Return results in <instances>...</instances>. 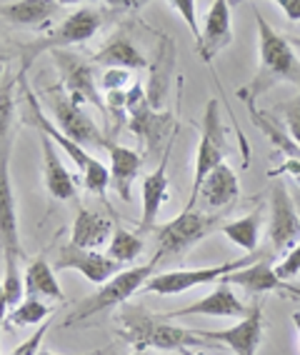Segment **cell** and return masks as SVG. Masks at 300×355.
Returning a JSON list of instances; mask_svg holds the SVG:
<instances>
[{"label":"cell","mask_w":300,"mask_h":355,"mask_svg":"<svg viewBox=\"0 0 300 355\" xmlns=\"http://www.w3.org/2000/svg\"><path fill=\"white\" fill-rule=\"evenodd\" d=\"M118 336L128 343L135 353L145 350H186L208 345L205 338H200L195 330L178 328L168 320L163 313H145L141 308H123L115 318Z\"/></svg>","instance_id":"1"},{"label":"cell","mask_w":300,"mask_h":355,"mask_svg":"<svg viewBox=\"0 0 300 355\" xmlns=\"http://www.w3.org/2000/svg\"><path fill=\"white\" fill-rule=\"evenodd\" d=\"M256 20L258 38H261V65L250 85L238 90V96L245 103H256V98H261L265 90H270L278 83H293L300 90V60L295 58L293 45L281 33H275L261 13L256 15Z\"/></svg>","instance_id":"2"},{"label":"cell","mask_w":300,"mask_h":355,"mask_svg":"<svg viewBox=\"0 0 300 355\" xmlns=\"http://www.w3.org/2000/svg\"><path fill=\"white\" fill-rule=\"evenodd\" d=\"M26 105H28V123H33L40 133L48 135L51 140H55V146L63 148V150L71 155V160L78 165V171H80V175H83L85 188H88L90 193H96V196H103V193L108 191V185H110L108 168H105L100 160L93 158L90 153H85L80 146H76L71 138H65L63 130H60L58 125H53V123L45 118L38 98H35V93H30V88H26Z\"/></svg>","instance_id":"3"},{"label":"cell","mask_w":300,"mask_h":355,"mask_svg":"<svg viewBox=\"0 0 300 355\" xmlns=\"http://www.w3.org/2000/svg\"><path fill=\"white\" fill-rule=\"evenodd\" d=\"M158 266V258H153L148 266H133L125 268L123 273H118L115 278H110L105 286L98 288V293H93L90 298H85L83 303H78V308L65 318L63 325H76L85 318L96 315V313L108 311L115 305H123L125 300H130L133 293H138L143 286H148V280L153 278V270Z\"/></svg>","instance_id":"4"},{"label":"cell","mask_w":300,"mask_h":355,"mask_svg":"<svg viewBox=\"0 0 300 355\" xmlns=\"http://www.w3.org/2000/svg\"><path fill=\"white\" fill-rule=\"evenodd\" d=\"M45 103L51 105L53 115H55L58 128L63 130L65 138H71L76 146L90 148V150H108L110 143L105 135L98 130V125L90 121V115L83 113V108L65 93L63 85H51L45 88Z\"/></svg>","instance_id":"5"},{"label":"cell","mask_w":300,"mask_h":355,"mask_svg":"<svg viewBox=\"0 0 300 355\" xmlns=\"http://www.w3.org/2000/svg\"><path fill=\"white\" fill-rule=\"evenodd\" d=\"M265 258H268V253L256 250V253H245L243 258L230 260V263H223V266L195 268V270H168V273L153 275V278L148 280L145 291L155 293V295H178V293H186V291H191V288L208 286V283L223 280L225 275L256 266L258 260H265Z\"/></svg>","instance_id":"6"},{"label":"cell","mask_w":300,"mask_h":355,"mask_svg":"<svg viewBox=\"0 0 300 355\" xmlns=\"http://www.w3.org/2000/svg\"><path fill=\"white\" fill-rule=\"evenodd\" d=\"M225 155H228V143H225V130L220 123V105H218V101H211L205 108L203 133H200L198 155H195V175H193L191 200H188L186 210H195L200 188L218 165L225 163Z\"/></svg>","instance_id":"7"},{"label":"cell","mask_w":300,"mask_h":355,"mask_svg":"<svg viewBox=\"0 0 300 355\" xmlns=\"http://www.w3.org/2000/svg\"><path fill=\"white\" fill-rule=\"evenodd\" d=\"M103 23L100 10L96 8H78L71 18H65L55 31H51L48 35H40L38 40H33L30 45L23 48V70L28 68V63H33L40 53H58V48H68V45H78L83 40H90L98 33Z\"/></svg>","instance_id":"8"},{"label":"cell","mask_w":300,"mask_h":355,"mask_svg":"<svg viewBox=\"0 0 300 355\" xmlns=\"http://www.w3.org/2000/svg\"><path fill=\"white\" fill-rule=\"evenodd\" d=\"M220 223V213H200V210H183L178 218H173L166 225L155 228V241H158V255L183 253L188 248H193L198 241H203L205 235L211 233Z\"/></svg>","instance_id":"9"},{"label":"cell","mask_w":300,"mask_h":355,"mask_svg":"<svg viewBox=\"0 0 300 355\" xmlns=\"http://www.w3.org/2000/svg\"><path fill=\"white\" fill-rule=\"evenodd\" d=\"M268 241L270 248L283 258L300 243V216L295 213V205L283 183H275L270 191Z\"/></svg>","instance_id":"10"},{"label":"cell","mask_w":300,"mask_h":355,"mask_svg":"<svg viewBox=\"0 0 300 355\" xmlns=\"http://www.w3.org/2000/svg\"><path fill=\"white\" fill-rule=\"evenodd\" d=\"M128 128L143 140L148 150H158L160 140L173 128V115L155 113L141 85H133L128 90Z\"/></svg>","instance_id":"11"},{"label":"cell","mask_w":300,"mask_h":355,"mask_svg":"<svg viewBox=\"0 0 300 355\" xmlns=\"http://www.w3.org/2000/svg\"><path fill=\"white\" fill-rule=\"evenodd\" d=\"M55 58V65L60 70V85L65 88V93L73 98V101L83 108V105H93L100 113H108L105 103H103L100 90H98L96 76H93V68H90L85 60L71 55V53H53Z\"/></svg>","instance_id":"12"},{"label":"cell","mask_w":300,"mask_h":355,"mask_svg":"<svg viewBox=\"0 0 300 355\" xmlns=\"http://www.w3.org/2000/svg\"><path fill=\"white\" fill-rule=\"evenodd\" d=\"M0 245H3V268H18L20 238L15 198L8 178V138H3V153H0Z\"/></svg>","instance_id":"13"},{"label":"cell","mask_w":300,"mask_h":355,"mask_svg":"<svg viewBox=\"0 0 300 355\" xmlns=\"http://www.w3.org/2000/svg\"><path fill=\"white\" fill-rule=\"evenodd\" d=\"M55 270H76L85 280L96 283V286H105L110 278H115L118 273H123L125 268L121 263H115L108 255L98 253V250H85V248H78L73 243H68L65 248H60L55 260Z\"/></svg>","instance_id":"14"},{"label":"cell","mask_w":300,"mask_h":355,"mask_svg":"<svg viewBox=\"0 0 300 355\" xmlns=\"http://www.w3.org/2000/svg\"><path fill=\"white\" fill-rule=\"evenodd\" d=\"M263 328H265V323H263V308L256 303L243 320H238V323L230 325V328L195 330V333H198L200 338H205L208 343H223V345H228L236 355H256L258 345H261V340H263Z\"/></svg>","instance_id":"15"},{"label":"cell","mask_w":300,"mask_h":355,"mask_svg":"<svg viewBox=\"0 0 300 355\" xmlns=\"http://www.w3.org/2000/svg\"><path fill=\"white\" fill-rule=\"evenodd\" d=\"M250 313V308H245L243 300L233 293V286H220L213 293H208L205 298L195 300V303L186 305V308H178L173 313H163L168 320H175V318H188V315H215V318H240L243 320Z\"/></svg>","instance_id":"16"},{"label":"cell","mask_w":300,"mask_h":355,"mask_svg":"<svg viewBox=\"0 0 300 355\" xmlns=\"http://www.w3.org/2000/svg\"><path fill=\"white\" fill-rule=\"evenodd\" d=\"M233 43V26H230V6L225 0H215L211 3L208 13H205V28L200 33L198 53L200 60L211 63L213 58L220 51H225Z\"/></svg>","instance_id":"17"},{"label":"cell","mask_w":300,"mask_h":355,"mask_svg":"<svg viewBox=\"0 0 300 355\" xmlns=\"http://www.w3.org/2000/svg\"><path fill=\"white\" fill-rule=\"evenodd\" d=\"M40 143H43V175H45V188L55 200H73L78 193L73 173L68 171L58 155V146L48 135L40 133Z\"/></svg>","instance_id":"18"},{"label":"cell","mask_w":300,"mask_h":355,"mask_svg":"<svg viewBox=\"0 0 300 355\" xmlns=\"http://www.w3.org/2000/svg\"><path fill=\"white\" fill-rule=\"evenodd\" d=\"M113 235H115V225L108 216L93 213V210H85V208L78 210L71 233L73 245L85 248V250H98L100 245L113 241Z\"/></svg>","instance_id":"19"},{"label":"cell","mask_w":300,"mask_h":355,"mask_svg":"<svg viewBox=\"0 0 300 355\" xmlns=\"http://www.w3.org/2000/svg\"><path fill=\"white\" fill-rule=\"evenodd\" d=\"M168 155H170V150H166V155H163V160H160L153 173H148L143 178V218H141L143 233L155 228V218H158L160 205L170 198V193H168V173H166Z\"/></svg>","instance_id":"20"},{"label":"cell","mask_w":300,"mask_h":355,"mask_svg":"<svg viewBox=\"0 0 300 355\" xmlns=\"http://www.w3.org/2000/svg\"><path fill=\"white\" fill-rule=\"evenodd\" d=\"M238 193H240V183H238L236 171L228 163H223L208 175L198 193V200H203L205 208H228L230 203H236Z\"/></svg>","instance_id":"21"},{"label":"cell","mask_w":300,"mask_h":355,"mask_svg":"<svg viewBox=\"0 0 300 355\" xmlns=\"http://www.w3.org/2000/svg\"><path fill=\"white\" fill-rule=\"evenodd\" d=\"M108 155H110V185L115 188L121 200H130V188H133V180L138 178L143 165L141 153L110 143Z\"/></svg>","instance_id":"22"},{"label":"cell","mask_w":300,"mask_h":355,"mask_svg":"<svg viewBox=\"0 0 300 355\" xmlns=\"http://www.w3.org/2000/svg\"><path fill=\"white\" fill-rule=\"evenodd\" d=\"M220 283H225V286L243 288L248 295H263V293L283 291V288H285V283H283V280L275 275V268L268 263V258L258 260L256 266L243 268V270H238V273L225 275Z\"/></svg>","instance_id":"23"},{"label":"cell","mask_w":300,"mask_h":355,"mask_svg":"<svg viewBox=\"0 0 300 355\" xmlns=\"http://www.w3.org/2000/svg\"><path fill=\"white\" fill-rule=\"evenodd\" d=\"M3 18L10 20L13 26H28L38 28L55 15V10L63 8L58 0H13V3H3Z\"/></svg>","instance_id":"24"},{"label":"cell","mask_w":300,"mask_h":355,"mask_svg":"<svg viewBox=\"0 0 300 355\" xmlns=\"http://www.w3.org/2000/svg\"><path fill=\"white\" fill-rule=\"evenodd\" d=\"M93 63L105 65L108 70H143V68H148V60L143 58V53L125 38H113L110 43L103 45L100 51L93 55Z\"/></svg>","instance_id":"25"},{"label":"cell","mask_w":300,"mask_h":355,"mask_svg":"<svg viewBox=\"0 0 300 355\" xmlns=\"http://www.w3.org/2000/svg\"><path fill=\"white\" fill-rule=\"evenodd\" d=\"M26 293L28 298H45V300H63V291L55 278V268L48 266L45 258H35L26 268Z\"/></svg>","instance_id":"26"},{"label":"cell","mask_w":300,"mask_h":355,"mask_svg":"<svg viewBox=\"0 0 300 355\" xmlns=\"http://www.w3.org/2000/svg\"><path fill=\"white\" fill-rule=\"evenodd\" d=\"M261 220H263V210L258 208V210H253L250 216L238 218V220H233V223H225L220 230H223V235L230 243L240 245L243 250H248V253H256L258 238H261Z\"/></svg>","instance_id":"27"},{"label":"cell","mask_w":300,"mask_h":355,"mask_svg":"<svg viewBox=\"0 0 300 355\" xmlns=\"http://www.w3.org/2000/svg\"><path fill=\"white\" fill-rule=\"evenodd\" d=\"M143 253V238L138 233H130L125 228H115L113 241L108 243V258H113L115 263H133L138 255Z\"/></svg>","instance_id":"28"},{"label":"cell","mask_w":300,"mask_h":355,"mask_svg":"<svg viewBox=\"0 0 300 355\" xmlns=\"http://www.w3.org/2000/svg\"><path fill=\"white\" fill-rule=\"evenodd\" d=\"M48 318H53V311L43 300L38 298H26L15 308L13 313L6 315V325H18V328H30L35 323H45Z\"/></svg>","instance_id":"29"},{"label":"cell","mask_w":300,"mask_h":355,"mask_svg":"<svg viewBox=\"0 0 300 355\" xmlns=\"http://www.w3.org/2000/svg\"><path fill=\"white\" fill-rule=\"evenodd\" d=\"M26 295V280L20 278L18 268H6L3 270V313H13Z\"/></svg>","instance_id":"30"},{"label":"cell","mask_w":300,"mask_h":355,"mask_svg":"<svg viewBox=\"0 0 300 355\" xmlns=\"http://www.w3.org/2000/svg\"><path fill=\"white\" fill-rule=\"evenodd\" d=\"M130 85V70H105L100 78V88L105 93H125Z\"/></svg>","instance_id":"31"},{"label":"cell","mask_w":300,"mask_h":355,"mask_svg":"<svg viewBox=\"0 0 300 355\" xmlns=\"http://www.w3.org/2000/svg\"><path fill=\"white\" fill-rule=\"evenodd\" d=\"M298 273H300V243L275 266V275H278L283 283H288V280L295 278Z\"/></svg>","instance_id":"32"},{"label":"cell","mask_w":300,"mask_h":355,"mask_svg":"<svg viewBox=\"0 0 300 355\" xmlns=\"http://www.w3.org/2000/svg\"><path fill=\"white\" fill-rule=\"evenodd\" d=\"M170 8H173V10H178V13L183 15L186 26L191 28V33L195 35V43H198L200 33H203V31H200L198 23H195V3H193V0H173Z\"/></svg>","instance_id":"33"},{"label":"cell","mask_w":300,"mask_h":355,"mask_svg":"<svg viewBox=\"0 0 300 355\" xmlns=\"http://www.w3.org/2000/svg\"><path fill=\"white\" fill-rule=\"evenodd\" d=\"M48 330H51V320H45V323L40 325V328L35 330V333H33L26 343H20L18 348H15L10 355H38L40 353V343H43V338H45V333H48Z\"/></svg>","instance_id":"34"},{"label":"cell","mask_w":300,"mask_h":355,"mask_svg":"<svg viewBox=\"0 0 300 355\" xmlns=\"http://www.w3.org/2000/svg\"><path fill=\"white\" fill-rule=\"evenodd\" d=\"M288 135L293 138V143L300 148V90H298V98L293 103H288Z\"/></svg>","instance_id":"35"},{"label":"cell","mask_w":300,"mask_h":355,"mask_svg":"<svg viewBox=\"0 0 300 355\" xmlns=\"http://www.w3.org/2000/svg\"><path fill=\"white\" fill-rule=\"evenodd\" d=\"M270 175H290L295 183L300 185V155H295V158H285V163L278 165L275 171H270Z\"/></svg>","instance_id":"36"},{"label":"cell","mask_w":300,"mask_h":355,"mask_svg":"<svg viewBox=\"0 0 300 355\" xmlns=\"http://www.w3.org/2000/svg\"><path fill=\"white\" fill-rule=\"evenodd\" d=\"M278 8L288 15V20H300V0H278Z\"/></svg>","instance_id":"37"},{"label":"cell","mask_w":300,"mask_h":355,"mask_svg":"<svg viewBox=\"0 0 300 355\" xmlns=\"http://www.w3.org/2000/svg\"><path fill=\"white\" fill-rule=\"evenodd\" d=\"M10 108H13V103H10V93H8V88L3 90V113H0V118H3V138H8V118H10Z\"/></svg>","instance_id":"38"},{"label":"cell","mask_w":300,"mask_h":355,"mask_svg":"<svg viewBox=\"0 0 300 355\" xmlns=\"http://www.w3.org/2000/svg\"><path fill=\"white\" fill-rule=\"evenodd\" d=\"M283 291H285L293 300H300V286H290V283H285V288H283Z\"/></svg>","instance_id":"39"},{"label":"cell","mask_w":300,"mask_h":355,"mask_svg":"<svg viewBox=\"0 0 300 355\" xmlns=\"http://www.w3.org/2000/svg\"><path fill=\"white\" fill-rule=\"evenodd\" d=\"M293 323H295V330H298V343H300V313H293Z\"/></svg>","instance_id":"40"},{"label":"cell","mask_w":300,"mask_h":355,"mask_svg":"<svg viewBox=\"0 0 300 355\" xmlns=\"http://www.w3.org/2000/svg\"><path fill=\"white\" fill-rule=\"evenodd\" d=\"M288 43H290L293 48H298V51H300V38H288Z\"/></svg>","instance_id":"41"},{"label":"cell","mask_w":300,"mask_h":355,"mask_svg":"<svg viewBox=\"0 0 300 355\" xmlns=\"http://www.w3.org/2000/svg\"><path fill=\"white\" fill-rule=\"evenodd\" d=\"M38 355H58V353H53V350H40ZM90 355H98V353H90Z\"/></svg>","instance_id":"42"},{"label":"cell","mask_w":300,"mask_h":355,"mask_svg":"<svg viewBox=\"0 0 300 355\" xmlns=\"http://www.w3.org/2000/svg\"><path fill=\"white\" fill-rule=\"evenodd\" d=\"M183 355H195V353H191V348H186V350H180Z\"/></svg>","instance_id":"43"},{"label":"cell","mask_w":300,"mask_h":355,"mask_svg":"<svg viewBox=\"0 0 300 355\" xmlns=\"http://www.w3.org/2000/svg\"><path fill=\"white\" fill-rule=\"evenodd\" d=\"M133 355H145V353H133Z\"/></svg>","instance_id":"44"}]
</instances>
